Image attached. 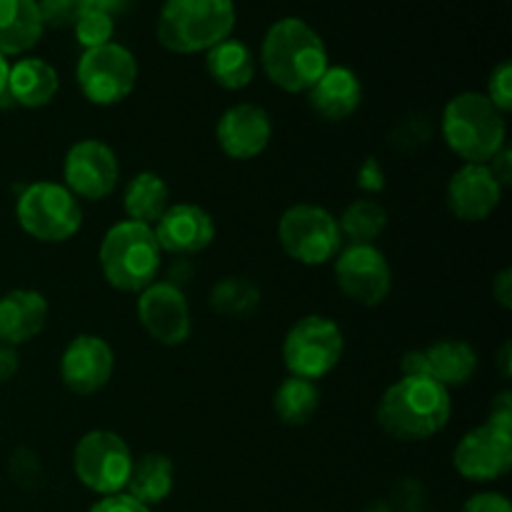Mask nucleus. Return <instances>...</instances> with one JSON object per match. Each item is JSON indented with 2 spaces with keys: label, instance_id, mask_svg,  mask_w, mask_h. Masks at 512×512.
Returning <instances> with one entry per match:
<instances>
[{
  "label": "nucleus",
  "instance_id": "obj_25",
  "mask_svg": "<svg viewBox=\"0 0 512 512\" xmlns=\"http://www.w3.org/2000/svg\"><path fill=\"white\" fill-rule=\"evenodd\" d=\"M175 488V465L168 455L163 453H145L133 460L125 493L135 498L138 503L153 505L163 503Z\"/></svg>",
  "mask_w": 512,
  "mask_h": 512
},
{
  "label": "nucleus",
  "instance_id": "obj_28",
  "mask_svg": "<svg viewBox=\"0 0 512 512\" xmlns=\"http://www.w3.org/2000/svg\"><path fill=\"white\" fill-rule=\"evenodd\" d=\"M260 300H263V293H260L258 283L245 275H225L210 290V308L220 318H250L258 313Z\"/></svg>",
  "mask_w": 512,
  "mask_h": 512
},
{
  "label": "nucleus",
  "instance_id": "obj_3",
  "mask_svg": "<svg viewBox=\"0 0 512 512\" xmlns=\"http://www.w3.org/2000/svg\"><path fill=\"white\" fill-rule=\"evenodd\" d=\"M440 135L463 163L488 165L505 148L508 123L485 93L465 90L445 103Z\"/></svg>",
  "mask_w": 512,
  "mask_h": 512
},
{
  "label": "nucleus",
  "instance_id": "obj_44",
  "mask_svg": "<svg viewBox=\"0 0 512 512\" xmlns=\"http://www.w3.org/2000/svg\"><path fill=\"white\" fill-rule=\"evenodd\" d=\"M498 365H500V375H503L505 380H510V375H512V345L510 343H503V348H500Z\"/></svg>",
  "mask_w": 512,
  "mask_h": 512
},
{
  "label": "nucleus",
  "instance_id": "obj_11",
  "mask_svg": "<svg viewBox=\"0 0 512 512\" xmlns=\"http://www.w3.org/2000/svg\"><path fill=\"white\" fill-rule=\"evenodd\" d=\"M333 270L340 293L365 308L383 303L393 288V270L378 245L340 248Z\"/></svg>",
  "mask_w": 512,
  "mask_h": 512
},
{
  "label": "nucleus",
  "instance_id": "obj_14",
  "mask_svg": "<svg viewBox=\"0 0 512 512\" xmlns=\"http://www.w3.org/2000/svg\"><path fill=\"white\" fill-rule=\"evenodd\" d=\"M453 465L470 483H495L512 468V430L483 423L460 438Z\"/></svg>",
  "mask_w": 512,
  "mask_h": 512
},
{
  "label": "nucleus",
  "instance_id": "obj_43",
  "mask_svg": "<svg viewBox=\"0 0 512 512\" xmlns=\"http://www.w3.org/2000/svg\"><path fill=\"white\" fill-rule=\"evenodd\" d=\"M400 370H403V375H425L423 350H410V353H405L403 360H400Z\"/></svg>",
  "mask_w": 512,
  "mask_h": 512
},
{
  "label": "nucleus",
  "instance_id": "obj_30",
  "mask_svg": "<svg viewBox=\"0 0 512 512\" xmlns=\"http://www.w3.org/2000/svg\"><path fill=\"white\" fill-rule=\"evenodd\" d=\"M73 30H75V40L83 45V50L100 48V45L113 43L115 18L100 8H90L88 13L73 25Z\"/></svg>",
  "mask_w": 512,
  "mask_h": 512
},
{
  "label": "nucleus",
  "instance_id": "obj_41",
  "mask_svg": "<svg viewBox=\"0 0 512 512\" xmlns=\"http://www.w3.org/2000/svg\"><path fill=\"white\" fill-rule=\"evenodd\" d=\"M493 298L498 300L500 308L505 310L512 308V270L510 268L500 270L498 278L493 280Z\"/></svg>",
  "mask_w": 512,
  "mask_h": 512
},
{
  "label": "nucleus",
  "instance_id": "obj_6",
  "mask_svg": "<svg viewBox=\"0 0 512 512\" xmlns=\"http://www.w3.org/2000/svg\"><path fill=\"white\" fill-rule=\"evenodd\" d=\"M15 218L30 238L40 243H65L78 235L83 225V208L65 185L38 180L18 195Z\"/></svg>",
  "mask_w": 512,
  "mask_h": 512
},
{
  "label": "nucleus",
  "instance_id": "obj_1",
  "mask_svg": "<svg viewBox=\"0 0 512 512\" xmlns=\"http://www.w3.org/2000/svg\"><path fill=\"white\" fill-rule=\"evenodd\" d=\"M453 415L450 390L425 375H403L378 400L375 418L383 433L403 443H420L443 433Z\"/></svg>",
  "mask_w": 512,
  "mask_h": 512
},
{
  "label": "nucleus",
  "instance_id": "obj_13",
  "mask_svg": "<svg viewBox=\"0 0 512 512\" xmlns=\"http://www.w3.org/2000/svg\"><path fill=\"white\" fill-rule=\"evenodd\" d=\"M138 298V320L145 333L165 348H178L190 338L193 318L185 293L173 280H155Z\"/></svg>",
  "mask_w": 512,
  "mask_h": 512
},
{
  "label": "nucleus",
  "instance_id": "obj_39",
  "mask_svg": "<svg viewBox=\"0 0 512 512\" xmlns=\"http://www.w3.org/2000/svg\"><path fill=\"white\" fill-rule=\"evenodd\" d=\"M488 423L498 425V428L512 430V393L510 390H503V393L493 400V405H490Z\"/></svg>",
  "mask_w": 512,
  "mask_h": 512
},
{
  "label": "nucleus",
  "instance_id": "obj_21",
  "mask_svg": "<svg viewBox=\"0 0 512 512\" xmlns=\"http://www.w3.org/2000/svg\"><path fill=\"white\" fill-rule=\"evenodd\" d=\"M60 90L58 70L43 58H20L10 65L8 88L3 98L20 108H45ZM0 98V100H3Z\"/></svg>",
  "mask_w": 512,
  "mask_h": 512
},
{
  "label": "nucleus",
  "instance_id": "obj_4",
  "mask_svg": "<svg viewBox=\"0 0 512 512\" xmlns=\"http://www.w3.org/2000/svg\"><path fill=\"white\" fill-rule=\"evenodd\" d=\"M235 20L233 0H165L155 20V38L170 53H208L233 35Z\"/></svg>",
  "mask_w": 512,
  "mask_h": 512
},
{
  "label": "nucleus",
  "instance_id": "obj_34",
  "mask_svg": "<svg viewBox=\"0 0 512 512\" xmlns=\"http://www.w3.org/2000/svg\"><path fill=\"white\" fill-rule=\"evenodd\" d=\"M485 98L495 105L503 115H508L512 110V63L503 60L500 65H495L493 73L488 78V93Z\"/></svg>",
  "mask_w": 512,
  "mask_h": 512
},
{
  "label": "nucleus",
  "instance_id": "obj_17",
  "mask_svg": "<svg viewBox=\"0 0 512 512\" xmlns=\"http://www.w3.org/2000/svg\"><path fill=\"white\" fill-rule=\"evenodd\" d=\"M503 190L505 188L493 175L490 165L465 163L450 178L445 203H448L450 213L463 223H483L498 210Z\"/></svg>",
  "mask_w": 512,
  "mask_h": 512
},
{
  "label": "nucleus",
  "instance_id": "obj_26",
  "mask_svg": "<svg viewBox=\"0 0 512 512\" xmlns=\"http://www.w3.org/2000/svg\"><path fill=\"white\" fill-rule=\"evenodd\" d=\"M170 208V188L158 173L153 170H143V173L133 175L125 185L123 195V210L125 220L133 223H143L153 228L160 220V215Z\"/></svg>",
  "mask_w": 512,
  "mask_h": 512
},
{
  "label": "nucleus",
  "instance_id": "obj_19",
  "mask_svg": "<svg viewBox=\"0 0 512 512\" xmlns=\"http://www.w3.org/2000/svg\"><path fill=\"white\" fill-rule=\"evenodd\" d=\"M308 103L323 120L340 123L350 118L363 103V83L355 70L345 65H328L308 90Z\"/></svg>",
  "mask_w": 512,
  "mask_h": 512
},
{
  "label": "nucleus",
  "instance_id": "obj_12",
  "mask_svg": "<svg viewBox=\"0 0 512 512\" xmlns=\"http://www.w3.org/2000/svg\"><path fill=\"white\" fill-rule=\"evenodd\" d=\"M120 163L115 150L98 138H83L70 145L63 160V185L83 200H103L115 190Z\"/></svg>",
  "mask_w": 512,
  "mask_h": 512
},
{
  "label": "nucleus",
  "instance_id": "obj_9",
  "mask_svg": "<svg viewBox=\"0 0 512 512\" xmlns=\"http://www.w3.org/2000/svg\"><path fill=\"white\" fill-rule=\"evenodd\" d=\"M75 80L88 103L110 108L133 93L138 83V60L120 43L83 50L75 65Z\"/></svg>",
  "mask_w": 512,
  "mask_h": 512
},
{
  "label": "nucleus",
  "instance_id": "obj_24",
  "mask_svg": "<svg viewBox=\"0 0 512 512\" xmlns=\"http://www.w3.org/2000/svg\"><path fill=\"white\" fill-rule=\"evenodd\" d=\"M205 70L220 88L243 90L255 80V55L243 40L225 38L205 53Z\"/></svg>",
  "mask_w": 512,
  "mask_h": 512
},
{
  "label": "nucleus",
  "instance_id": "obj_27",
  "mask_svg": "<svg viewBox=\"0 0 512 512\" xmlns=\"http://www.w3.org/2000/svg\"><path fill=\"white\" fill-rule=\"evenodd\" d=\"M273 408L275 415H278L285 425H293V428L308 425L320 408L318 383L290 375V378H285L283 383L278 385V390H275Z\"/></svg>",
  "mask_w": 512,
  "mask_h": 512
},
{
  "label": "nucleus",
  "instance_id": "obj_10",
  "mask_svg": "<svg viewBox=\"0 0 512 512\" xmlns=\"http://www.w3.org/2000/svg\"><path fill=\"white\" fill-rule=\"evenodd\" d=\"M75 478L98 495L125 493L130 470H133V453L128 443L113 430H90L75 443L73 450Z\"/></svg>",
  "mask_w": 512,
  "mask_h": 512
},
{
  "label": "nucleus",
  "instance_id": "obj_5",
  "mask_svg": "<svg viewBox=\"0 0 512 512\" xmlns=\"http://www.w3.org/2000/svg\"><path fill=\"white\" fill-rule=\"evenodd\" d=\"M98 258L110 288L120 293H140L158 278L163 250L150 225L120 220L105 230Z\"/></svg>",
  "mask_w": 512,
  "mask_h": 512
},
{
  "label": "nucleus",
  "instance_id": "obj_38",
  "mask_svg": "<svg viewBox=\"0 0 512 512\" xmlns=\"http://www.w3.org/2000/svg\"><path fill=\"white\" fill-rule=\"evenodd\" d=\"M463 512H512V503L503 493H478L463 505Z\"/></svg>",
  "mask_w": 512,
  "mask_h": 512
},
{
  "label": "nucleus",
  "instance_id": "obj_2",
  "mask_svg": "<svg viewBox=\"0 0 512 512\" xmlns=\"http://www.w3.org/2000/svg\"><path fill=\"white\" fill-rule=\"evenodd\" d=\"M260 65L283 93H308L330 65L328 48L318 30L303 18H280L265 33Z\"/></svg>",
  "mask_w": 512,
  "mask_h": 512
},
{
  "label": "nucleus",
  "instance_id": "obj_33",
  "mask_svg": "<svg viewBox=\"0 0 512 512\" xmlns=\"http://www.w3.org/2000/svg\"><path fill=\"white\" fill-rule=\"evenodd\" d=\"M430 138V123L425 120V115H408L405 120H400L395 125V130L390 133V143H395V148L400 150H418L420 145L428 143Z\"/></svg>",
  "mask_w": 512,
  "mask_h": 512
},
{
  "label": "nucleus",
  "instance_id": "obj_18",
  "mask_svg": "<svg viewBox=\"0 0 512 512\" xmlns=\"http://www.w3.org/2000/svg\"><path fill=\"white\" fill-rule=\"evenodd\" d=\"M153 233L163 253L195 255L213 245L215 220L200 205L170 203V208L153 225Z\"/></svg>",
  "mask_w": 512,
  "mask_h": 512
},
{
  "label": "nucleus",
  "instance_id": "obj_32",
  "mask_svg": "<svg viewBox=\"0 0 512 512\" xmlns=\"http://www.w3.org/2000/svg\"><path fill=\"white\" fill-rule=\"evenodd\" d=\"M10 480L23 490H35L43 483V463L30 448H18L10 455Z\"/></svg>",
  "mask_w": 512,
  "mask_h": 512
},
{
  "label": "nucleus",
  "instance_id": "obj_40",
  "mask_svg": "<svg viewBox=\"0 0 512 512\" xmlns=\"http://www.w3.org/2000/svg\"><path fill=\"white\" fill-rule=\"evenodd\" d=\"M490 170H493L495 178L500 180V185L503 188H508V185L512 183V150L505 145L503 150H500L498 155H495L493 160H490Z\"/></svg>",
  "mask_w": 512,
  "mask_h": 512
},
{
  "label": "nucleus",
  "instance_id": "obj_46",
  "mask_svg": "<svg viewBox=\"0 0 512 512\" xmlns=\"http://www.w3.org/2000/svg\"><path fill=\"white\" fill-rule=\"evenodd\" d=\"M365 512H395V510H393V505L385 503V500H378V503L368 505V510Z\"/></svg>",
  "mask_w": 512,
  "mask_h": 512
},
{
  "label": "nucleus",
  "instance_id": "obj_42",
  "mask_svg": "<svg viewBox=\"0 0 512 512\" xmlns=\"http://www.w3.org/2000/svg\"><path fill=\"white\" fill-rule=\"evenodd\" d=\"M20 368L18 350L10 348V345L0 343V383H8V380L15 378Z\"/></svg>",
  "mask_w": 512,
  "mask_h": 512
},
{
  "label": "nucleus",
  "instance_id": "obj_45",
  "mask_svg": "<svg viewBox=\"0 0 512 512\" xmlns=\"http://www.w3.org/2000/svg\"><path fill=\"white\" fill-rule=\"evenodd\" d=\"M8 73H10V63L3 53H0V98L5 95V88H8Z\"/></svg>",
  "mask_w": 512,
  "mask_h": 512
},
{
  "label": "nucleus",
  "instance_id": "obj_36",
  "mask_svg": "<svg viewBox=\"0 0 512 512\" xmlns=\"http://www.w3.org/2000/svg\"><path fill=\"white\" fill-rule=\"evenodd\" d=\"M358 188L368 195L383 193L385 188V170L378 158H365L358 168Z\"/></svg>",
  "mask_w": 512,
  "mask_h": 512
},
{
  "label": "nucleus",
  "instance_id": "obj_35",
  "mask_svg": "<svg viewBox=\"0 0 512 512\" xmlns=\"http://www.w3.org/2000/svg\"><path fill=\"white\" fill-rule=\"evenodd\" d=\"M388 503L393 505L395 512H423V503H425L423 485L413 478L400 480V483L393 488V495H390Z\"/></svg>",
  "mask_w": 512,
  "mask_h": 512
},
{
  "label": "nucleus",
  "instance_id": "obj_7",
  "mask_svg": "<svg viewBox=\"0 0 512 512\" xmlns=\"http://www.w3.org/2000/svg\"><path fill=\"white\" fill-rule=\"evenodd\" d=\"M345 338L335 320L325 315H303L290 325L283 340V363L290 375L318 383L338 368Z\"/></svg>",
  "mask_w": 512,
  "mask_h": 512
},
{
  "label": "nucleus",
  "instance_id": "obj_22",
  "mask_svg": "<svg viewBox=\"0 0 512 512\" xmlns=\"http://www.w3.org/2000/svg\"><path fill=\"white\" fill-rule=\"evenodd\" d=\"M43 30L38 0H0V53L5 58L33 50Z\"/></svg>",
  "mask_w": 512,
  "mask_h": 512
},
{
  "label": "nucleus",
  "instance_id": "obj_29",
  "mask_svg": "<svg viewBox=\"0 0 512 512\" xmlns=\"http://www.w3.org/2000/svg\"><path fill=\"white\" fill-rule=\"evenodd\" d=\"M338 228L350 245H375V240L388 228V213L375 198L353 200L338 218Z\"/></svg>",
  "mask_w": 512,
  "mask_h": 512
},
{
  "label": "nucleus",
  "instance_id": "obj_15",
  "mask_svg": "<svg viewBox=\"0 0 512 512\" xmlns=\"http://www.w3.org/2000/svg\"><path fill=\"white\" fill-rule=\"evenodd\" d=\"M115 353L100 335L83 333L68 343L60 355V380L75 395H93L110 383Z\"/></svg>",
  "mask_w": 512,
  "mask_h": 512
},
{
  "label": "nucleus",
  "instance_id": "obj_20",
  "mask_svg": "<svg viewBox=\"0 0 512 512\" xmlns=\"http://www.w3.org/2000/svg\"><path fill=\"white\" fill-rule=\"evenodd\" d=\"M48 320V300L28 288L10 290L0 298V343L18 348L38 338Z\"/></svg>",
  "mask_w": 512,
  "mask_h": 512
},
{
  "label": "nucleus",
  "instance_id": "obj_23",
  "mask_svg": "<svg viewBox=\"0 0 512 512\" xmlns=\"http://www.w3.org/2000/svg\"><path fill=\"white\" fill-rule=\"evenodd\" d=\"M425 378L435 380L443 388H458L473 380L478 370V353L470 343L455 338H445L423 350Z\"/></svg>",
  "mask_w": 512,
  "mask_h": 512
},
{
  "label": "nucleus",
  "instance_id": "obj_31",
  "mask_svg": "<svg viewBox=\"0 0 512 512\" xmlns=\"http://www.w3.org/2000/svg\"><path fill=\"white\" fill-rule=\"evenodd\" d=\"M38 8L45 28L65 30L73 28L90 8H95V0H38Z\"/></svg>",
  "mask_w": 512,
  "mask_h": 512
},
{
  "label": "nucleus",
  "instance_id": "obj_8",
  "mask_svg": "<svg viewBox=\"0 0 512 512\" xmlns=\"http://www.w3.org/2000/svg\"><path fill=\"white\" fill-rule=\"evenodd\" d=\"M278 240L290 260L308 268L330 263L343 248L338 218L323 205H290L278 223Z\"/></svg>",
  "mask_w": 512,
  "mask_h": 512
},
{
  "label": "nucleus",
  "instance_id": "obj_37",
  "mask_svg": "<svg viewBox=\"0 0 512 512\" xmlns=\"http://www.w3.org/2000/svg\"><path fill=\"white\" fill-rule=\"evenodd\" d=\"M88 512H153V508L138 503V500L130 498L128 493H115L100 498Z\"/></svg>",
  "mask_w": 512,
  "mask_h": 512
},
{
  "label": "nucleus",
  "instance_id": "obj_16",
  "mask_svg": "<svg viewBox=\"0 0 512 512\" xmlns=\"http://www.w3.org/2000/svg\"><path fill=\"white\" fill-rule=\"evenodd\" d=\"M215 140L230 160H253L268 150L273 140V120L260 105L238 103L218 118Z\"/></svg>",
  "mask_w": 512,
  "mask_h": 512
}]
</instances>
